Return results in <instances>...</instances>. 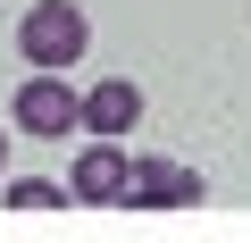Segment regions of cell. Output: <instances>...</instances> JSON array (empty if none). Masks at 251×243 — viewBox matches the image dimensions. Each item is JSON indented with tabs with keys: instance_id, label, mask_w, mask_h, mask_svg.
<instances>
[{
	"instance_id": "obj_6",
	"label": "cell",
	"mask_w": 251,
	"mask_h": 243,
	"mask_svg": "<svg viewBox=\"0 0 251 243\" xmlns=\"http://www.w3.org/2000/svg\"><path fill=\"white\" fill-rule=\"evenodd\" d=\"M0 210H17V218H42V210H75V185H50V176H17V185H0Z\"/></svg>"
},
{
	"instance_id": "obj_3",
	"label": "cell",
	"mask_w": 251,
	"mask_h": 243,
	"mask_svg": "<svg viewBox=\"0 0 251 243\" xmlns=\"http://www.w3.org/2000/svg\"><path fill=\"white\" fill-rule=\"evenodd\" d=\"M117 210H201V176H193L184 160H151V151H134Z\"/></svg>"
},
{
	"instance_id": "obj_4",
	"label": "cell",
	"mask_w": 251,
	"mask_h": 243,
	"mask_svg": "<svg viewBox=\"0 0 251 243\" xmlns=\"http://www.w3.org/2000/svg\"><path fill=\"white\" fill-rule=\"evenodd\" d=\"M126 168H134V151H126L117 135H92V143L75 151V168H67V185H75V210H117V193H126Z\"/></svg>"
},
{
	"instance_id": "obj_5",
	"label": "cell",
	"mask_w": 251,
	"mask_h": 243,
	"mask_svg": "<svg viewBox=\"0 0 251 243\" xmlns=\"http://www.w3.org/2000/svg\"><path fill=\"white\" fill-rule=\"evenodd\" d=\"M134 126H143V84H134V76H100V84L84 92V135H117V143H126Z\"/></svg>"
},
{
	"instance_id": "obj_1",
	"label": "cell",
	"mask_w": 251,
	"mask_h": 243,
	"mask_svg": "<svg viewBox=\"0 0 251 243\" xmlns=\"http://www.w3.org/2000/svg\"><path fill=\"white\" fill-rule=\"evenodd\" d=\"M9 117L34 143H67V135H84V92H67V67H34L9 101Z\"/></svg>"
},
{
	"instance_id": "obj_7",
	"label": "cell",
	"mask_w": 251,
	"mask_h": 243,
	"mask_svg": "<svg viewBox=\"0 0 251 243\" xmlns=\"http://www.w3.org/2000/svg\"><path fill=\"white\" fill-rule=\"evenodd\" d=\"M0 176H9V135H0Z\"/></svg>"
},
{
	"instance_id": "obj_2",
	"label": "cell",
	"mask_w": 251,
	"mask_h": 243,
	"mask_svg": "<svg viewBox=\"0 0 251 243\" xmlns=\"http://www.w3.org/2000/svg\"><path fill=\"white\" fill-rule=\"evenodd\" d=\"M92 42V17L75 9V0H34V9L17 17V59L25 67H75Z\"/></svg>"
}]
</instances>
